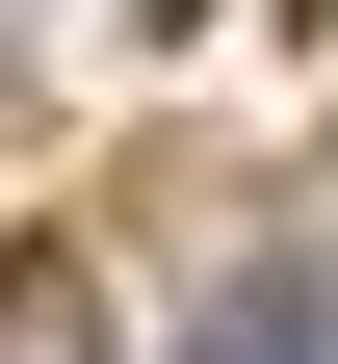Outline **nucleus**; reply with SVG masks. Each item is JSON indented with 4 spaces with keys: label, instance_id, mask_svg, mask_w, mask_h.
Segmentation results:
<instances>
[{
    "label": "nucleus",
    "instance_id": "1",
    "mask_svg": "<svg viewBox=\"0 0 338 364\" xmlns=\"http://www.w3.org/2000/svg\"><path fill=\"white\" fill-rule=\"evenodd\" d=\"M182 364H312V260H234V287H208V338H182Z\"/></svg>",
    "mask_w": 338,
    "mask_h": 364
}]
</instances>
